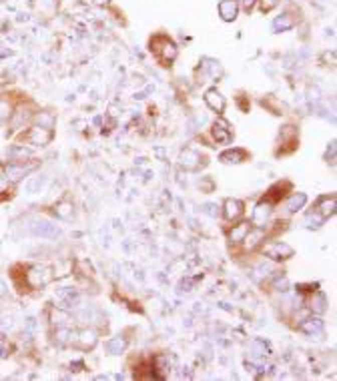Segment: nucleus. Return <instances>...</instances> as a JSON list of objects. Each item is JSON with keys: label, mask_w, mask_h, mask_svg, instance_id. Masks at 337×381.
Segmentation results:
<instances>
[{"label": "nucleus", "mask_w": 337, "mask_h": 381, "mask_svg": "<svg viewBox=\"0 0 337 381\" xmlns=\"http://www.w3.org/2000/svg\"><path fill=\"white\" fill-rule=\"evenodd\" d=\"M287 287H289V283H287L285 277H279V279L273 283V289H275V291H287Z\"/></svg>", "instance_id": "473e14b6"}, {"label": "nucleus", "mask_w": 337, "mask_h": 381, "mask_svg": "<svg viewBox=\"0 0 337 381\" xmlns=\"http://www.w3.org/2000/svg\"><path fill=\"white\" fill-rule=\"evenodd\" d=\"M106 351L110 355H120L124 349H126V339L124 337H112L110 341H106Z\"/></svg>", "instance_id": "393cba45"}, {"label": "nucleus", "mask_w": 337, "mask_h": 381, "mask_svg": "<svg viewBox=\"0 0 337 381\" xmlns=\"http://www.w3.org/2000/svg\"><path fill=\"white\" fill-rule=\"evenodd\" d=\"M54 8H56V0H38V10L50 14L54 12Z\"/></svg>", "instance_id": "c756f323"}, {"label": "nucleus", "mask_w": 337, "mask_h": 381, "mask_svg": "<svg viewBox=\"0 0 337 381\" xmlns=\"http://www.w3.org/2000/svg\"><path fill=\"white\" fill-rule=\"evenodd\" d=\"M313 211L319 213L323 219L331 217V215L335 213V195H331V197H321L319 203H317V207H315Z\"/></svg>", "instance_id": "ddd939ff"}, {"label": "nucleus", "mask_w": 337, "mask_h": 381, "mask_svg": "<svg viewBox=\"0 0 337 381\" xmlns=\"http://www.w3.org/2000/svg\"><path fill=\"white\" fill-rule=\"evenodd\" d=\"M12 325H14V323H12V317H4V319H2V327H4V329H12Z\"/></svg>", "instance_id": "4c0bfd02"}, {"label": "nucleus", "mask_w": 337, "mask_h": 381, "mask_svg": "<svg viewBox=\"0 0 337 381\" xmlns=\"http://www.w3.org/2000/svg\"><path fill=\"white\" fill-rule=\"evenodd\" d=\"M239 14V2L237 0H221L219 2V16L225 22H233Z\"/></svg>", "instance_id": "6e6552de"}, {"label": "nucleus", "mask_w": 337, "mask_h": 381, "mask_svg": "<svg viewBox=\"0 0 337 381\" xmlns=\"http://www.w3.org/2000/svg\"><path fill=\"white\" fill-rule=\"evenodd\" d=\"M26 279H28V283H30L32 287H42V285L50 283L52 273H50V269H46V267H34V269H30V273L26 275Z\"/></svg>", "instance_id": "423d86ee"}, {"label": "nucleus", "mask_w": 337, "mask_h": 381, "mask_svg": "<svg viewBox=\"0 0 337 381\" xmlns=\"http://www.w3.org/2000/svg\"><path fill=\"white\" fill-rule=\"evenodd\" d=\"M8 154H10L14 160H18V158H26V156H30V150L24 148V146H14V148H10Z\"/></svg>", "instance_id": "cd10ccee"}, {"label": "nucleus", "mask_w": 337, "mask_h": 381, "mask_svg": "<svg viewBox=\"0 0 337 381\" xmlns=\"http://www.w3.org/2000/svg\"><path fill=\"white\" fill-rule=\"evenodd\" d=\"M265 239V233H263V229L261 227H257V229H249V233L245 235V239H243V243H245V249H255L261 241Z\"/></svg>", "instance_id": "f3484780"}, {"label": "nucleus", "mask_w": 337, "mask_h": 381, "mask_svg": "<svg viewBox=\"0 0 337 381\" xmlns=\"http://www.w3.org/2000/svg\"><path fill=\"white\" fill-rule=\"evenodd\" d=\"M10 116H12V106H10V102H8L6 98H0V118L6 120V118H10Z\"/></svg>", "instance_id": "c85d7f7f"}, {"label": "nucleus", "mask_w": 337, "mask_h": 381, "mask_svg": "<svg viewBox=\"0 0 337 381\" xmlns=\"http://www.w3.org/2000/svg\"><path fill=\"white\" fill-rule=\"evenodd\" d=\"M323 223H325V219H323L319 213H315V211L309 213L307 219H305V227H307V229H317V227H321Z\"/></svg>", "instance_id": "bb28decb"}, {"label": "nucleus", "mask_w": 337, "mask_h": 381, "mask_svg": "<svg viewBox=\"0 0 337 381\" xmlns=\"http://www.w3.org/2000/svg\"><path fill=\"white\" fill-rule=\"evenodd\" d=\"M74 337H76V341H78L80 347H94V343H96V333L92 329H82Z\"/></svg>", "instance_id": "5701e85b"}, {"label": "nucleus", "mask_w": 337, "mask_h": 381, "mask_svg": "<svg viewBox=\"0 0 337 381\" xmlns=\"http://www.w3.org/2000/svg\"><path fill=\"white\" fill-rule=\"evenodd\" d=\"M36 120H38L40 126H44V128H50V124H52V116H48V114H40Z\"/></svg>", "instance_id": "f704fd0d"}, {"label": "nucleus", "mask_w": 337, "mask_h": 381, "mask_svg": "<svg viewBox=\"0 0 337 381\" xmlns=\"http://www.w3.org/2000/svg\"><path fill=\"white\" fill-rule=\"evenodd\" d=\"M26 138H28V142L34 144V146H44V144L50 142L52 132H50V128H44V126H32V128L28 130Z\"/></svg>", "instance_id": "39448f33"}, {"label": "nucleus", "mask_w": 337, "mask_h": 381, "mask_svg": "<svg viewBox=\"0 0 337 381\" xmlns=\"http://www.w3.org/2000/svg\"><path fill=\"white\" fill-rule=\"evenodd\" d=\"M293 26H295V20H293L291 14H281V16H277L273 20V30L275 32H285V30H289Z\"/></svg>", "instance_id": "412c9836"}, {"label": "nucleus", "mask_w": 337, "mask_h": 381, "mask_svg": "<svg viewBox=\"0 0 337 381\" xmlns=\"http://www.w3.org/2000/svg\"><path fill=\"white\" fill-rule=\"evenodd\" d=\"M255 2H257V0H243V8H245V10L249 12V10H251V8L255 6Z\"/></svg>", "instance_id": "58836bf2"}, {"label": "nucleus", "mask_w": 337, "mask_h": 381, "mask_svg": "<svg viewBox=\"0 0 337 381\" xmlns=\"http://www.w3.org/2000/svg\"><path fill=\"white\" fill-rule=\"evenodd\" d=\"M279 4V0H261V8H263V12H269L271 8H275Z\"/></svg>", "instance_id": "c9c22d12"}, {"label": "nucleus", "mask_w": 337, "mask_h": 381, "mask_svg": "<svg viewBox=\"0 0 337 381\" xmlns=\"http://www.w3.org/2000/svg\"><path fill=\"white\" fill-rule=\"evenodd\" d=\"M56 299L62 303L60 307H68L70 303H76V301H78V293H76L74 289L62 287V289H58V293H56Z\"/></svg>", "instance_id": "aec40b11"}, {"label": "nucleus", "mask_w": 337, "mask_h": 381, "mask_svg": "<svg viewBox=\"0 0 337 381\" xmlns=\"http://www.w3.org/2000/svg\"><path fill=\"white\" fill-rule=\"evenodd\" d=\"M92 2H94L96 6H106V4L110 2V0H92Z\"/></svg>", "instance_id": "ea45409f"}, {"label": "nucleus", "mask_w": 337, "mask_h": 381, "mask_svg": "<svg viewBox=\"0 0 337 381\" xmlns=\"http://www.w3.org/2000/svg\"><path fill=\"white\" fill-rule=\"evenodd\" d=\"M251 355L255 359H263L269 355V343L263 341V339H253L251 341Z\"/></svg>", "instance_id": "b1692460"}, {"label": "nucleus", "mask_w": 337, "mask_h": 381, "mask_svg": "<svg viewBox=\"0 0 337 381\" xmlns=\"http://www.w3.org/2000/svg\"><path fill=\"white\" fill-rule=\"evenodd\" d=\"M249 229H251V225L243 221V223L235 225V227L229 231V239H231L233 243H243V239H245V235L249 233Z\"/></svg>", "instance_id": "4be33fe9"}, {"label": "nucleus", "mask_w": 337, "mask_h": 381, "mask_svg": "<svg viewBox=\"0 0 337 381\" xmlns=\"http://www.w3.org/2000/svg\"><path fill=\"white\" fill-rule=\"evenodd\" d=\"M56 215L58 217H70V205L68 203H64V205H58V209H56Z\"/></svg>", "instance_id": "72a5a7b5"}, {"label": "nucleus", "mask_w": 337, "mask_h": 381, "mask_svg": "<svg viewBox=\"0 0 337 381\" xmlns=\"http://www.w3.org/2000/svg\"><path fill=\"white\" fill-rule=\"evenodd\" d=\"M213 136H215V140L221 142V144H229L231 138H233L231 128H229V124H227L225 120H217V122H215V126H213Z\"/></svg>", "instance_id": "9b49d317"}, {"label": "nucleus", "mask_w": 337, "mask_h": 381, "mask_svg": "<svg viewBox=\"0 0 337 381\" xmlns=\"http://www.w3.org/2000/svg\"><path fill=\"white\" fill-rule=\"evenodd\" d=\"M6 188V180H0V190H4Z\"/></svg>", "instance_id": "79ce46f5"}, {"label": "nucleus", "mask_w": 337, "mask_h": 381, "mask_svg": "<svg viewBox=\"0 0 337 381\" xmlns=\"http://www.w3.org/2000/svg\"><path fill=\"white\" fill-rule=\"evenodd\" d=\"M30 168H32V166L12 162V164L6 166V180H20V178H24V176L30 172Z\"/></svg>", "instance_id": "dca6fc26"}, {"label": "nucleus", "mask_w": 337, "mask_h": 381, "mask_svg": "<svg viewBox=\"0 0 337 381\" xmlns=\"http://www.w3.org/2000/svg\"><path fill=\"white\" fill-rule=\"evenodd\" d=\"M271 213H273V203H271L269 199L257 203V207L253 209V225H257V227H265V223L269 221Z\"/></svg>", "instance_id": "20e7f679"}, {"label": "nucleus", "mask_w": 337, "mask_h": 381, "mask_svg": "<svg viewBox=\"0 0 337 381\" xmlns=\"http://www.w3.org/2000/svg\"><path fill=\"white\" fill-rule=\"evenodd\" d=\"M323 321L319 319V317H307V319H303L301 323H299V331L301 333H305V335H309V337H313V335H323Z\"/></svg>", "instance_id": "0eeeda50"}, {"label": "nucleus", "mask_w": 337, "mask_h": 381, "mask_svg": "<svg viewBox=\"0 0 337 381\" xmlns=\"http://www.w3.org/2000/svg\"><path fill=\"white\" fill-rule=\"evenodd\" d=\"M269 275H271V267H269V265H259V267L255 269V277H257V279L269 277Z\"/></svg>", "instance_id": "7c9ffc66"}, {"label": "nucleus", "mask_w": 337, "mask_h": 381, "mask_svg": "<svg viewBox=\"0 0 337 381\" xmlns=\"http://www.w3.org/2000/svg\"><path fill=\"white\" fill-rule=\"evenodd\" d=\"M219 158H221L225 164H239V162H243V160L247 158V152H245L243 148H229V150L221 152Z\"/></svg>", "instance_id": "2eb2a0df"}, {"label": "nucleus", "mask_w": 337, "mask_h": 381, "mask_svg": "<svg viewBox=\"0 0 337 381\" xmlns=\"http://www.w3.org/2000/svg\"><path fill=\"white\" fill-rule=\"evenodd\" d=\"M44 184H46V176H44V174H40V176H30V178L26 180V184H24L26 195H36V193H40V190L44 188Z\"/></svg>", "instance_id": "6ab92c4d"}, {"label": "nucleus", "mask_w": 337, "mask_h": 381, "mask_svg": "<svg viewBox=\"0 0 337 381\" xmlns=\"http://www.w3.org/2000/svg\"><path fill=\"white\" fill-rule=\"evenodd\" d=\"M205 213H209L211 217H217L219 215V207L213 205V203H209V205H205Z\"/></svg>", "instance_id": "e433bc0d"}, {"label": "nucleus", "mask_w": 337, "mask_h": 381, "mask_svg": "<svg viewBox=\"0 0 337 381\" xmlns=\"http://www.w3.org/2000/svg\"><path fill=\"white\" fill-rule=\"evenodd\" d=\"M203 70H205V72H209V76H211V78H217V76H221V74H223L221 64H219L217 60H213V58H203Z\"/></svg>", "instance_id": "a878e982"}, {"label": "nucleus", "mask_w": 337, "mask_h": 381, "mask_svg": "<svg viewBox=\"0 0 337 381\" xmlns=\"http://www.w3.org/2000/svg\"><path fill=\"white\" fill-rule=\"evenodd\" d=\"M309 309H311L313 313H317V315L325 313V311H327V297H325L323 293L317 291V293L309 299Z\"/></svg>", "instance_id": "a211bd4d"}, {"label": "nucleus", "mask_w": 337, "mask_h": 381, "mask_svg": "<svg viewBox=\"0 0 337 381\" xmlns=\"http://www.w3.org/2000/svg\"><path fill=\"white\" fill-rule=\"evenodd\" d=\"M223 215L227 221H237L243 215V203L239 199H227L223 205Z\"/></svg>", "instance_id": "9d476101"}, {"label": "nucleus", "mask_w": 337, "mask_h": 381, "mask_svg": "<svg viewBox=\"0 0 337 381\" xmlns=\"http://www.w3.org/2000/svg\"><path fill=\"white\" fill-rule=\"evenodd\" d=\"M305 205H307V195H305V193H295V195H291V197L287 199V203H285V213H287V215H293V213L301 211Z\"/></svg>", "instance_id": "f8f14e48"}, {"label": "nucleus", "mask_w": 337, "mask_h": 381, "mask_svg": "<svg viewBox=\"0 0 337 381\" xmlns=\"http://www.w3.org/2000/svg\"><path fill=\"white\" fill-rule=\"evenodd\" d=\"M179 158H181V164L185 168H189V170H193V168H197L201 164V154L197 150H193V148H185Z\"/></svg>", "instance_id": "4468645a"}, {"label": "nucleus", "mask_w": 337, "mask_h": 381, "mask_svg": "<svg viewBox=\"0 0 337 381\" xmlns=\"http://www.w3.org/2000/svg\"><path fill=\"white\" fill-rule=\"evenodd\" d=\"M52 321L58 323V325H64L68 321V313H62V311H54L52 313Z\"/></svg>", "instance_id": "2f4dec72"}, {"label": "nucleus", "mask_w": 337, "mask_h": 381, "mask_svg": "<svg viewBox=\"0 0 337 381\" xmlns=\"http://www.w3.org/2000/svg\"><path fill=\"white\" fill-rule=\"evenodd\" d=\"M263 255L273 261H283V259L293 257V247H289L287 243H281V241H273L263 247Z\"/></svg>", "instance_id": "f03ea898"}, {"label": "nucleus", "mask_w": 337, "mask_h": 381, "mask_svg": "<svg viewBox=\"0 0 337 381\" xmlns=\"http://www.w3.org/2000/svg\"><path fill=\"white\" fill-rule=\"evenodd\" d=\"M205 102L213 112H223L225 110V96L217 88H211V90L205 92Z\"/></svg>", "instance_id": "1a4fd4ad"}, {"label": "nucleus", "mask_w": 337, "mask_h": 381, "mask_svg": "<svg viewBox=\"0 0 337 381\" xmlns=\"http://www.w3.org/2000/svg\"><path fill=\"white\" fill-rule=\"evenodd\" d=\"M152 50H154V54L158 56V60L160 62H164V64H168V62H173L175 58H177V46H175V42L173 40H168V38H154L152 40Z\"/></svg>", "instance_id": "f257e3e1"}, {"label": "nucleus", "mask_w": 337, "mask_h": 381, "mask_svg": "<svg viewBox=\"0 0 337 381\" xmlns=\"http://www.w3.org/2000/svg\"><path fill=\"white\" fill-rule=\"evenodd\" d=\"M28 231L36 237H46V239H52L58 235V227L52 225L50 221L46 219H32L30 225H28Z\"/></svg>", "instance_id": "7ed1b4c3"}, {"label": "nucleus", "mask_w": 337, "mask_h": 381, "mask_svg": "<svg viewBox=\"0 0 337 381\" xmlns=\"http://www.w3.org/2000/svg\"><path fill=\"white\" fill-rule=\"evenodd\" d=\"M4 293H6V285H4V281L0 279V297H2Z\"/></svg>", "instance_id": "a19ab883"}]
</instances>
